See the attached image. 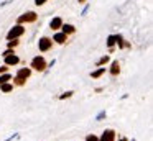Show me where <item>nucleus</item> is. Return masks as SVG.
Wrapping results in <instances>:
<instances>
[{
    "instance_id": "nucleus-10",
    "label": "nucleus",
    "mask_w": 153,
    "mask_h": 141,
    "mask_svg": "<svg viewBox=\"0 0 153 141\" xmlns=\"http://www.w3.org/2000/svg\"><path fill=\"white\" fill-rule=\"evenodd\" d=\"M119 72H120V64H119V61H114L112 62V67H110V74L117 75Z\"/></svg>"
},
{
    "instance_id": "nucleus-19",
    "label": "nucleus",
    "mask_w": 153,
    "mask_h": 141,
    "mask_svg": "<svg viewBox=\"0 0 153 141\" xmlns=\"http://www.w3.org/2000/svg\"><path fill=\"white\" fill-rule=\"evenodd\" d=\"M23 84H25V80H22V79L15 77V85H23Z\"/></svg>"
},
{
    "instance_id": "nucleus-6",
    "label": "nucleus",
    "mask_w": 153,
    "mask_h": 141,
    "mask_svg": "<svg viewBox=\"0 0 153 141\" xmlns=\"http://www.w3.org/2000/svg\"><path fill=\"white\" fill-rule=\"evenodd\" d=\"M31 75V69H28V67H23V69H18V72H17V77L18 79H22V80H27L28 77Z\"/></svg>"
},
{
    "instance_id": "nucleus-3",
    "label": "nucleus",
    "mask_w": 153,
    "mask_h": 141,
    "mask_svg": "<svg viewBox=\"0 0 153 141\" xmlns=\"http://www.w3.org/2000/svg\"><path fill=\"white\" fill-rule=\"evenodd\" d=\"M36 21V13L35 12H27L22 16H18V23H33Z\"/></svg>"
},
{
    "instance_id": "nucleus-16",
    "label": "nucleus",
    "mask_w": 153,
    "mask_h": 141,
    "mask_svg": "<svg viewBox=\"0 0 153 141\" xmlns=\"http://www.w3.org/2000/svg\"><path fill=\"white\" fill-rule=\"evenodd\" d=\"M115 41H117V36H109V41H107V44H109L110 48H112L114 43H115Z\"/></svg>"
},
{
    "instance_id": "nucleus-22",
    "label": "nucleus",
    "mask_w": 153,
    "mask_h": 141,
    "mask_svg": "<svg viewBox=\"0 0 153 141\" xmlns=\"http://www.w3.org/2000/svg\"><path fill=\"white\" fill-rule=\"evenodd\" d=\"M45 2H46V0H35V3H36V5H43Z\"/></svg>"
},
{
    "instance_id": "nucleus-17",
    "label": "nucleus",
    "mask_w": 153,
    "mask_h": 141,
    "mask_svg": "<svg viewBox=\"0 0 153 141\" xmlns=\"http://www.w3.org/2000/svg\"><path fill=\"white\" fill-rule=\"evenodd\" d=\"M86 141H99V138H97L96 134H89V136L86 138Z\"/></svg>"
},
{
    "instance_id": "nucleus-15",
    "label": "nucleus",
    "mask_w": 153,
    "mask_h": 141,
    "mask_svg": "<svg viewBox=\"0 0 153 141\" xmlns=\"http://www.w3.org/2000/svg\"><path fill=\"white\" fill-rule=\"evenodd\" d=\"M109 61H110L109 56H104V58H100L99 61H97V66H102V64H105V62H109Z\"/></svg>"
},
{
    "instance_id": "nucleus-2",
    "label": "nucleus",
    "mask_w": 153,
    "mask_h": 141,
    "mask_svg": "<svg viewBox=\"0 0 153 141\" xmlns=\"http://www.w3.org/2000/svg\"><path fill=\"white\" fill-rule=\"evenodd\" d=\"M23 33H25V28L22 25H17L7 33V39H15V38H18V36H22Z\"/></svg>"
},
{
    "instance_id": "nucleus-8",
    "label": "nucleus",
    "mask_w": 153,
    "mask_h": 141,
    "mask_svg": "<svg viewBox=\"0 0 153 141\" xmlns=\"http://www.w3.org/2000/svg\"><path fill=\"white\" fill-rule=\"evenodd\" d=\"M53 41H56L58 44H63V43L68 41V35H64V33H56L53 38Z\"/></svg>"
},
{
    "instance_id": "nucleus-11",
    "label": "nucleus",
    "mask_w": 153,
    "mask_h": 141,
    "mask_svg": "<svg viewBox=\"0 0 153 141\" xmlns=\"http://www.w3.org/2000/svg\"><path fill=\"white\" fill-rule=\"evenodd\" d=\"M61 28H63V33H64V35H71V33L76 31V28H74L73 25H61Z\"/></svg>"
},
{
    "instance_id": "nucleus-5",
    "label": "nucleus",
    "mask_w": 153,
    "mask_h": 141,
    "mask_svg": "<svg viewBox=\"0 0 153 141\" xmlns=\"http://www.w3.org/2000/svg\"><path fill=\"white\" fill-rule=\"evenodd\" d=\"M99 141H115V131L114 130H105L102 133V136L99 138Z\"/></svg>"
},
{
    "instance_id": "nucleus-23",
    "label": "nucleus",
    "mask_w": 153,
    "mask_h": 141,
    "mask_svg": "<svg viewBox=\"0 0 153 141\" xmlns=\"http://www.w3.org/2000/svg\"><path fill=\"white\" fill-rule=\"evenodd\" d=\"M122 141H125V140H122Z\"/></svg>"
},
{
    "instance_id": "nucleus-4",
    "label": "nucleus",
    "mask_w": 153,
    "mask_h": 141,
    "mask_svg": "<svg viewBox=\"0 0 153 141\" xmlns=\"http://www.w3.org/2000/svg\"><path fill=\"white\" fill-rule=\"evenodd\" d=\"M51 44H53V41H51L50 38H41L40 43H38V48H40V51H48V49L51 48Z\"/></svg>"
},
{
    "instance_id": "nucleus-21",
    "label": "nucleus",
    "mask_w": 153,
    "mask_h": 141,
    "mask_svg": "<svg viewBox=\"0 0 153 141\" xmlns=\"http://www.w3.org/2000/svg\"><path fill=\"white\" fill-rule=\"evenodd\" d=\"M71 95H73V92H66V94L61 95V98H68V97H71Z\"/></svg>"
},
{
    "instance_id": "nucleus-12",
    "label": "nucleus",
    "mask_w": 153,
    "mask_h": 141,
    "mask_svg": "<svg viewBox=\"0 0 153 141\" xmlns=\"http://www.w3.org/2000/svg\"><path fill=\"white\" fill-rule=\"evenodd\" d=\"M0 90H2V92H12V90H13V85L8 84V82H5V84H0Z\"/></svg>"
},
{
    "instance_id": "nucleus-1",
    "label": "nucleus",
    "mask_w": 153,
    "mask_h": 141,
    "mask_svg": "<svg viewBox=\"0 0 153 141\" xmlns=\"http://www.w3.org/2000/svg\"><path fill=\"white\" fill-rule=\"evenodd\" d=\"M31 69H35V71L41 72L46 69V61H45V58H41V56H36V58H33V61H31Z\"/></svg>"
},
{
    "instance_id": "nucleus-20",
    "label": "nucleus",
    "mask_w": 153,
    "mask_h": 141,
    "mask_svg": "<svg viewBox=\"0 0 153 141\" xmlns=\"http://www.w3.org/2000/svg\"><path fill=\"white\" fill-rule=\"evenodd\" d=\"M7 69H8V66L5 64V66H2V67H0V74H4V72H7Z\"/></svg>"
},
{
    "instance_id": "nucleus-7",
    "label": "nucleus",
    "mask_w": 153,
    "mask_h": 141,
    "mask_svg": "<svg viewBox=\"0 0 153 141\" xmlns=\"http://www.w3.org/2000/svg\"><path fill=\"white\" fill-rule=\"evenodd\" d=\"M20 62V59H18V56L15 54H8V56H5V64L7 66H15V64H18Z\"/></svg>"
},
{
    "instance_id": "nucleus-13",
    "label": "nucleus",
    "mask_w": 153,
    "mask_h": 141,
    "mask_svg": "<svg viewBox=\"0 0 153 141\" xmlns=\"http://www.w3.org/2000/svg\"><path fill=\"white\" fill-rule=\"evenodd\" d=\"M104 72H105V67H100V69H97L96 72H92L91 75H92V79H97V77H100V75H102Z\"/></svg>"
},
{
    "instance_id": "nucleus-14",
    "label": "nucleus",
    "mask_w": 153,
    "mask_h": 141,
    "mask_svg": "<svg viewBox=\"0 0 153 141\" xmlns=\"http://www.w3.org/2000/svg\"><path fill=\"white\" fill-rule=\"evenodd\" d=\"M12 79L10 74H5V75H0V84H5V82H8Z\"/></svg>"
},
{
    "instance_id": "nucleus-9",
    "label": "nucleus",
    "mask_w": 153,
    "mask_h": 141,
    "mask_svg": "<svg viewBox=\"0 0 153 141\" xmlns=\"http://www.w3.org/2000/svg\"><path fill=\"white\" fill-rule=\"evenodd\" d=\"M61 25H63V20H61V18H53V20H51V23H50L51 30H59Z\"/></svg>"
},
{
    "instance_id": "nucleus-18",
    "label": "nucleus",
    "mask_w": 153,
    "mask_h": 141,
    "mask_svg": "<svg viewBox=\"0 0 153 141\" xmlns=\"http://www.w3.org/2000/svg\"><path fill=\"white\" fill-rule=\"evenodd\" d=\"M18 44V41H17V38H15L13 39V41H12V39H10V41H8V48H15V46H17Z\"/></svg>"
}]
</instances>
